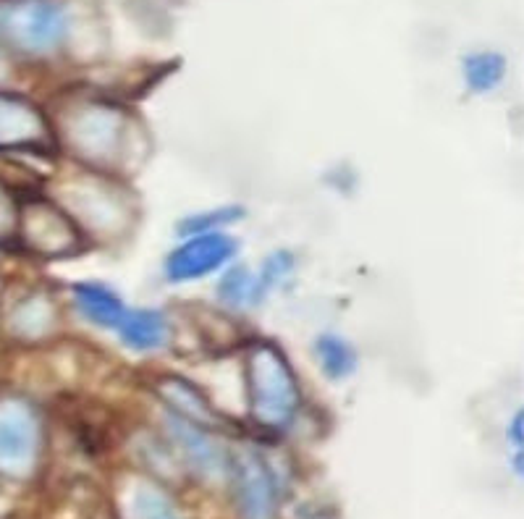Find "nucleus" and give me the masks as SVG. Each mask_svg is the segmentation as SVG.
Wrapping results in <instances>:
<instances>
[{"instance_id":"9d476101","label":"nucleus","mask_w":524,"mask_h":519,"mask_svg":"<svg viewBox=\"0 0 524 519\" xmlns=\"http://www.w3.org/2000/svg\"><path fill=\"white\" fill-rule=\"evenodd\" d=\"M223 297L231 302H244V297H255L257 286L249 281L247 270H231L221 286Z\"/></svg>"},{"instance_id":"7ed1b4c3","label":"nucleus","mask_w":524,"mask_h":519,"mask_svg":"<svg viewBox=\"0 0 524 519\" xmlns=\"http://www.w3.org/2000/svg\"><path fill=\"white\" fill-rule=\"evenodd\" d=\"M118 331H121V339L131 346V349H155V346H163L168 336V323L166 318L155 310H137V312H126L124 320L118 323Z\"/></svg>"},{"instance_id":"f03ea898","label":"nucleus","mask_w":524,"mask_h":519,"mask_svg":"<svg viewBox=\"0 0 524 519\" xmlns=\"http://www.w3.org/2000/svg\"><path fill=\"white\" fill-rule=\"evenodd\" d=\"M236 252V242L226 234H197L184 247L173 252L166 263V273L171 281H194L228 263Z\"/></svg>"},{"instance_id":"6e6552de","label":"nucleus","mask_w":524,"mask_h":519,"mask_svg":"<svg viewBox=\"0 0 524 519\" xmlns=\"http://www.w3.org/2000/svg\"><path fill=\"white\" fill-rule=\"evenodd\" d=\"M318 354L320 362H323V370L331 378H344L354 370L357 360H354L352 346L346 344V341L336 339V336H323L318 341Z\"/></svg>"},{"instance_id":"9b49d317","label":"nucleus","mask_w":524,"mask_h":519,"mask_svg":"<svg viewBox=\"0 0 524 519\" xmlns=\"http://www.w3.org/2000/svg\"><path fill=\"white\" fill-rule=\"evenodd\" d=\"M236 210H228V213H215V215H197V218H189V221L181 223V229L187 234H210L215 223H228L236 218Z\"/></svg>"},{"instance_id":"f257e3e1","label":"nucleus","mask_w":524,"mask_h":519,"mask_svg":"<svg viewBox=\"0 0 524 519\" xmlns=\"http://www.w3.org/2000/svg\"><path fill=\"white\" fill-rule=\"evenodd\" d=\"M0 29L24 50H48L66 35V16L53 0H32L0 11Z\"/></svg>"},{"instance_id":"20e7f679","label":"nucleus","mask_w":524,"mask_h":519,"mask_svg":"<svg viewBox=\"0 0 524 519\" xmlns=\"http://www.w3.org/2000/svg\"><path fill=\"white\" fill-rule=\"evenodd\" d=\"M239 491H242L244 509L249 517H268L273 506V485L260 459H244L239 462Z\"/></svg>"},{"instance_id":"39448f33","label":"nucleus","mask_w":524,"mask_h":519,"mask_svg":"<svg viewBox=\"0 0 524 519\" xmlns=\"http://www.w3.org/2000/svg\"><path fill=\"white\" fill-rule=\"evenodd\" d=\"M76 302H79V310H82L92 323H97V326L118 328V323H121L126 312H129L124 307V302H121L111 289H105V286L100 284L76 286Z\"/></svg>"},{"instance_id":"0eeeda50","label":"nucleus","mask_w":524,"mask_h":519,"mask_svg":"<svg viewBox=\"0 0 524 519\" xmlns=\"http://www.w3.org/2000/svg\"><path fill=\"white\" fill-rule=\"evenodd\" d=\"M506 74V61L498 53H475L464 58V77H467L469 90L488 92L501 84Z\"/></svg>"},{"instance_id":"423d86ee","label":"nucleus","mask_w":524,"mask_h":519,"mask_svg":"<svg viewBox=\"0 0 524 519\" xmlns=\"http://www.w3.org/2000/svg\"><path fill=\"white\" fill-rule=\"evenodd\" d=\"M32 457V430L27 417L11 415L0 417V467L16 470L24 467Z\"/></svg>"},{"instance_id":"1a4fd4ad","label":"nucleus","mask_w":524,"mask_h":519,"mask_svg":"<svg viewBox=\"0 0 524 519\" xmlns=\"http://www.w3.org/2000/svg\"><path fill=\"white\" fill-rule=\"evenodd\" d=\"M134 517L137 519H179L171 501L155 491H139L134 499Z\"/></svg>"}]
</instances>
